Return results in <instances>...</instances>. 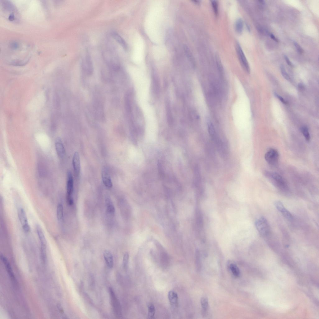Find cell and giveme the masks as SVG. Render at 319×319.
Returning a JSON list of instances; mask_svg holds the SVG:
<instances>
[{"mask_svg": "<svg viewBox=\"0 0 319 319\" xmlns=\"http://www.w3.org/2000/svg\"><path fill=\"white\" fill-rule=\"evenodd\" d=\"M264 174L266 177L276 188L283 191L287 192L289 191V187L285 180L278 173L267 171L264 172Z\"/></svg>", "mask_w": 319, "mask_h": 319, "instance_id": "obj_1", "label": "cell"}, {"mask_svg": "<svg viewBox=\"0 0 319 319\" xmlns=\"http://www.w3.org/2000/svg\"><path fill=\"white\" fill-rule=\"evenodd\" d=\"M109 293L111 303L114 312L117 317L119 318H121L122 317L121 307L114 290L112 288H109Z\"/></svg>", "mask_w": 319, "mask_h": 319, "instance_id": "obj_2", "label": "cell"}, {"mask_svg": "<svg viewBox=\"0 0 319 319\" xmlns=\"http://www.w3.org/2000/svg\"><path fill=\"white\" fill-rule=\"evenodd\" d=\"M279 155L278 151L274 148H271L266 153L265 158L267 163L272 166L276 165L279 161Z\"/></svg>", "mask_w": 319, "mask_h": 319, "instance_id": "obj_3", "label": "cell"}, {"mask_svg": "<svg viewBox=\"0 0 319 319\" xmlns=\"http://www.w3.org/2000/svg\"><path fill=\"white\" fill-rule=\"evenodd\" d=\"M256 227L259 233L262 235H267L269 232L270 227L266 219L261 217L257 219L255 223Z\"/></svg>", "mask_w": 319, "mask_h": 319, "instance_id": "obj_4", "label": "cell"}, {"mask_svg": "<svg viewBox=\"0 0 319 319\" xmlns=\"http://www.w3.org/2000/svg\"><path fill=\"white\" fill-rule=\"evenodd\" d=\"M83 69L88 75L91 76L93 73L94 68L91 55L88 52L82 64Z\"/></svg>", "mask_w": 319, "mask_h": 319, "instance_id": "obj_5", "label": "cell"}, {"mask_svg": "<svg viewBox=\"0 0 319 319\" xmlns=\"http://www.w3.org/2000/svg\"><path fill=\"white\" fill-rule=\"evenodd\" d=\"M236 50L239 59L242 65L248 73H250V69L248 62L242 49L238 43L236 44Z\"/></svg>", "mask_w": 319, "mask_h": 319, "instance_id": "obj_6", "label": "cell"}, {"mask_svg": "<svg viewBox=\"0 0 319 319\" xmlns=\"http://www.w3.org/2000/svg\"><path fill=\"white\" fill-rule=\"evenodd\" d=\"M73 191V179L72 174L68 171L67 174L66 201L70 203L73 200L72 194Z\"/></svg>", "mask_w": 319, "mask_h": 319, "instance_id": "obj_7", "label": "cell"}, {"mask_svg": "<svg viewBox=\"0 0 319 319\" xmlns=\"http://www.w3.org/2000/svg\"><path fill=\"white\" fill-rule=\"evenodd\" d=\"M18 214L19 221L24 231L25 232H29L30 231V227L25 210L22 208H20L18 210Z\"/></svg>", "mask_w": 319, "mask_h": 319, "instance_id": "obj_8", "label": "cell"}, {"mask_svg": "<svg viewBox=\"0 0 319 319\" xmlns=\"http://www.w3.org/2000/svg\"><path fill=\"white\" fill-rule=\"evenodd\" d=\"M275 205L276 209L286 219L291 220L293 216L291 213L287 210L283 204L280 201H276L275 202Z\"/></svg>", "mask_w": 319, "mask_h": 319, "instance_id": "obj_9", "label": "cell"}, {"mask_svg": "<svg viewBox=\"0 0 319 319\" xmlns=\"http://www.w3.org/2000/svg\"><path fill=\"white\" fill-rule=\"evenodd\" d=\"M72 164L75 174L78 177L80 173L81 168L80 158L78 152H75L74 153Z\"/></svg>", "mask_w": 319, "mask_h": 319, "instance_id": "obj_10", "label": "cell"}, {"mask_svg": "<svg viewBox=\"0 0 319 319\" xmlns=\"http://www.w3.org/2000/svg\"><path fill=\"white\" fill-rule=\"evenodd\" d=\"M94 109L96 116L98 119L104 120L105 119L104 109L101 102L96 100L94 103Z\"/></svg>", "mask_w": 319, "mask_h": 319, "instance_id": "obj_11", "label": "cell"}, {"mask_svg": "<svg viewBox=\"0 0 319 319\" xmlns=\"http://www.w3.org/2000/svg\"><path fill=\"white\" fill-rule=\"evenodd\" d=\"M56 150L58 156L62 158L65 154V149L62 142L60 138H57L55 141Z\"/></svg>", "mask_w": 319, "mask_h": 319, "instance_id": "obj_12", "label": "cell"}, {"mask_svg": "<svg viewBox=\"0 0 319 319\" xmlns=\"http://www.w3.org/2000/svg\"><path fill=\"white\" fill-rule=\"evenodd\" d=\"M1 258L4 264L11 279L12 281L15 283L16 282V279L9 262L7 258L3 255H1Z\"/></svg>", "mask_w": 319, "mask_h": 319, "instance_id": "obj_13", "label": "cell"}, {"mask_svg": "<svg viewBox=\"0 0 319 319\" xmlns=\"http://www.w3.org/2000/svg\"><path fill=\"white\" fill-rule=\"evenodd\" d=\"M102 179L104 185L108 188H111L113 186V183L107 171L104 169L102 173Z\"/></svg>", "mask_w": 319, "mask_h": 319, "instance_id": "obj_14", "label": "cell"}, {"mask_svg": "<svg viewBox=\"0 0 319 319\" xmlns=\"http://www.w3.org/2000/svg\"><path fill=\"white\" fill-rule=\"evenodd\" d=\"M104 257L108 267L109 268H112L114 266V261L111 253L108 251L106 250L104 253Z\"/></svg>", "mask_w": 319, "mask_h": 319, "instance_id": "obj_15", "label": "cell"}, {"mask_svg": "<svg viewBox=\"0 0 319 319\" xmlns=\"http://www.w3.org/2000/svg\"><path fill=\"white\" fill-rule=\"evenodd\" d=\"M36 231L41 245L47 246V240L43 230L40 225H37L36 227Z\"/></svg>", "mask_w": 319, "mask_h": 319, "instance_id": "obj_16", "label": "cell"}, {"mask_svg": "<svg viewBox=\"0 0 319 319\" xmlns=\"http://www.w3.org/2000/svg\"><path fill=\"white\" fill-rule=\"evenodd\" d=\"M152 84L154 92L156 95H158L160 92V86L159 83V78L155 74L152 75Z\"/></svg>", "mask_w": 319, "mask_h": 319, "instance_id": "obj_17", "label": "cell"}, {"mask_svg": "<svg viewBox=\"0 0 319 319\" xmlns=\"http://www.w3.org/2000/svg\"><path fill=\"white\" fill-rule=\"evenodd\" d=\"M113 38L125 50L128 49L127 45L124 39L117 33L113 32L111 33Z\"/></svg>", "mask_w": 319, "mask_h": 319, "instance_id": "obj_18", "label": "cell"}, {"mask_svg": "<svg viewBox=\"0 0 319 319\" xmlns=\"http://www.w3.org/2000/svg\"><path fill=\"white\" fill-rule=\"evenodd\" d=\"M166 110L168 122L170 125H172L173 122V118L172 112L170 104L168 100H167L166 103Z\"/></svg>", "mask_w": 319, "mask_h": 319, "instance_id": "obj_19", "label": "cell"}, {"mask_svg": "<svg viewBox=\"0 0 319 319\" xmlns=\"http://www.w3.org/2000/svg\"><path fill=\"white\" fill-rule=\"evenodd\" d=\"M168 298L169 302L172 305L174 306L177 305L178 297L177 293L172 290L169 291L168 294Z\"/></svg>", "mask_w": 319, "mask_h": 319, "instance_id": "obj_20", "label": "cell"}, {"mask_svg": "<svg viewBox=\"0 0 319 319\" xmlns=\"http://www.w3.org/2000/svg\"><path fill=\"white\" fill-rule=\"evenodd\" d=\"M106 204L107 213L110 214H114L115 212V209L111 199L108 198H106Z\"/></svg>", "mask_w": 319, "mask_h": 319, "instance_id": "obj_21", "label": "cell"}, {"mask_svg": "<svg viewBox=\"0 0 319 319\" xmlns=\"http://www.w3.org/2000/svg\"><path fill=\"white\" fill-rule=\"evenodd\" d=\"M244 27L243 21L242 19H238L236 21L235 25V30L238 34H241L243 31Z\"/></svg>", "mask_w": 319, "mask_h": 319, "instance_id": "obj_22", "label": "cell"}, {"mask_svg": "<svg viewBox=\"0 0 319 319\" xmlns=\"http://www.w3.org/2000/svg\"><path fill=\"white\" fill-rule=\"evenodd\" d=\"M64 215V209L62 204H58L56 208V216L58 220L61 221L63 218Z\"/></svg>", "mask_w": 319, "mask_h": 319, "instance_id": "obj_23", "label": "cell"}, {"mask_svg": "<svg viewBox=\"0 0 319 319\" xmlns=\"http://www.w3.org/2000/svg\"><path fill=\"white\" fill-rule=\"evenodd\" d=\"M148 308V318L152 319L154 318L155 313V308L154 305L151 303H149L147 305Z\"/></svg>", "mask_w": 319, "mask_h": 319, "instance_id": "obj_24", "label": "cell"}, {"mask_svg": "<svg viewBox=\"0 0 319 319\" xmlns=\"http://www.w3.org/2000/svg\"><path fill=\"white\" fill-rule=\"evenodd\" d=\"M201 304L202 309V312L204 314H205L209 308V302L206 297L202 298L201 300Z\"/></svg>", "mask_w": 319, "mask_h": 319, "instance_id": "obj_25", "label": "cell"}, {"mask_svg": "<svg viewBox=\"0 0 319 319\" xmlns=\"http://www.w3.org/2000/svg\"><path fill=\"white\" fill-rule=\"evenodd\" d=\"M230 269L233 274L235 276L238 277L240 275V271L236 265L231 263L229 266Z\"/></svg>", "mask_w": 319, "mask_h": 319, "instance_id": "obj_26", "label": "cell"}, {"mask_svg": "<svg viewBox=\"0 0 319 319\" xmlns=\"http://www.w3.org/2000/svg\"><path fill=\"white\" fill-rule=\"evenodd\" d=\"M196 223L200 229H202L203 226V219L202 215L200 211L197 212L196 217Z\"/></svg>", "mask_w": 319, "mask_h": 319, "instance_id": "obj_27", "label": "cell"}, {"mask_svg": "<svg viewBox=\"0 0 319 319\" xmlns=\"http://www.w3.org/2000/svg\"><path fill=\"white\" fill-rule=\"evenodd\" d=\"M300 130L306 141L309 142L310 139V136L307 127L305 126H303L301 128Z\"/></svg>", "mask_w": 319, "mask_h": 319, "instance_id": "obj_28", "label": "cell"}, {"mask_svg": "<svg viewBox=\"0 0 319 319\" xmlns=\"http://www.w3.org/2000/svg\"><path fill=\"white\" fill-rule=\"evenodd\" d=\"M41 255L42 262L45 263L47 260L46 246L41 245Z\"/></svg>", "mask_w": 319, "mask_h": 319, "instance_id": "obj_29", "label": "cell"}, {"mask_svg": "<svg viewBox=\"0 0 319 319\" xmlns=\"http://www.w3.org/2000/svg\"><path fill=\"white\" fill-rule=\"evenodd\" d=\"M184 48L185 53L191 63H194V58L189 48L186 45L184 46Z\"/></svg>", "mask_w": 319, "mask_h": 319, "instance_id": "obj_30", "label": "cell"}, {"mask_svg": "<svg viewBox=\"0 0 319 319\" xmlns=\"http://www.w3.org/2000/svg\"><path fill=\"white\" fill-rule=\"evenodd\" d=\"M129 255L128 253H126L124 256L123 265L124 268L127 269L129 262Z\"/></svg>", "mask_w": 319, "mask_h": 319, "instance_id": "obj_31", "label": "cell"}, {"mask_svg": "<svg viewBox=\"0 0 319 319\" xmlns=\"http://www.w3.org/2000/svg\"><path fill=\"white\" fill-rule=\"evenodd\" d=\"M280 70L284 78L287 80L289 81L290 79V76L286 72L285 67L283 65H281L280 66Z\"/></svg>", "mask_w": 319, "mask_h": 319, "instance_id": "obj_32", "label": "cell"}, {"mask_svg": "<svg viewBox=\"0 0 319 319\" xmlns=\"http://www.w3.org/2000/svg\"><path fill=\"white\" fill-rule=\"evenodd\" d=\"M212 6L214 12L216 16H217L218 14V2L216 1H212L211 2Z\"/></svg>", "mask_w": 319, "mask_h": 319, "instance_id": "obj_33", "label": "cell"}, {"mask_svg": "<svg viewBox=\"0 0 319 319\" xmlns=\"http://www.w3.org/2000/svg\"><path fill=\"white\" fill-rule=\"evenodd\" d=\"M294 44L299 54H302L303 53V50L297 43L294 41Z\"/></svg>", "mask_w": 319, "mask_h": 319, "instance_id": "obj_34", "label": "cell"}, {"mask_svg": "<svg viewBox=\"0 0 319 319\" xmlns=\"http://www.w3.org/2000/svg\"><path fill=\"white\" fill-rule=\"evenodd\" d=\"M274 94L275 97L278 98V99L282 103L285 104H287L286 101L281 96L276 93H275Z\"/></svg>", "mask_w": 319, "mask_h": 319, "instance_id": "obj_35", "label": "cell"}, {"mask_svg": "<svg viewBox=\"0 0 319 319\" xmlns=\"http://www.w3.org/2000/svg\"><path fill=\"white\" fill-rule=\"evenodd\" d=\"M284 57L285 58L286 62L288 65L291 67H293V65L291 62L290 61V59L287 57V56L286 55H284Z\"/></svg>", "mask_w": 319, "mask_h": 319, "instance_id": "obj_36", "label": "cell"}, {"mask_svg": "<svg viewBox=\"0 0 319 319\" xmlns=\"http://www.w3.org/2000/svg\"><path fill=\"white\" fill-rule=\"evenodd\" d=\"M270 36L271 38L273 40L275 41L276 42H279L278 39L276 38V37L272 34H270Z\"/></svg>", "mask_w": 319, "mask_h": 319, "instance_id": "obj_37", "label": "cell"}, {"mask_svg": "<svg viewBox=\"0 0 319 319\" xmlns=\"http://www.w3.org/2000/svg\"><path fill=\"white\" fill-rule=\"evenodd\" d=\"M259 2L262 4H264L265 3V1H259Z\"/></svg>", "mask_w": 319, "mask_h": 319, "instance_id": "obj_38", "label": "cell"}]
</instances>
